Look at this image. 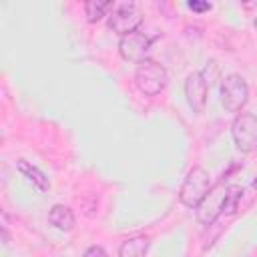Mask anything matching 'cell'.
<instances>
[{
    "mask_svg": "<svg viewBox=\"0 0 257 257\" xmlns=\"http://www.w3.org/2000/svg\"><path fill=\"white\" fill-rule=\"evenodd\" d=\"M135 84L145 96H157L159 92H163L167 88L169 72L161 62L147 58V60L139 62L135 68Z\"/></svg>",
    "mask_w": 257,
    "mask_h": 257,
    "instance_id": "obj_1",
    "label": "cell"
},
{
    "mask_svg": "<svg viewBox=\"0 0 257 257\" xmlns=\"http://www.w3.org/2000/svg\"><path fill=\"white\" fill-rule=\"evenodd\" d=\"M209 191H211V177H209V173L203 167H193L187 173V177H185V181H183V185L179 189V201L185 207L195 209V207L201 205V201L207 197Z\"/></svg>",
    "mask_w": 257,
    "mask_h": 257,
    "instance_id": "obj_2",
    "label": "cell"
},
{
    "mask_svg": "<svg viewBox=\"0 0 257 257\" xmlns=\"http://www.w3.org/2000/svg\"><path fill=\"white\" fill-rule=\"evenodd\" d=\"M231 135L237 151L241 153L257 151V116L251 112H241L231 124Z\"/></svg>",
    "mask_w": 257,
    "mask_h": 257,
    "instance_id": "obj_3",
    "label": "cell"
},
{
    "mask_svg": "<svg viewBox=\"0 0 257 257\" xmlns=\"http://www.w3.org/2000/svg\"><path fill=\"white\" fill-rule=\"evenodd\" d=\"M143 22V16L139 12V8L133 2H124V4H114L110 14H108V28L120 36L133 34L137 32L139 24Z\"/></svg>",
    "mask_w": 257,
    "mask_h": 257,
    "instance_id": "obj_4",
    "label": "cell"
},
{
    "mask_svg": "<svg viewBox=\"0 0 257 257\" xmlns=\"http://www.w3.org/2000/svg\"><path fill=\"white\" fill-rule=\"evenodd\" d=\"M249 100V86L243 76L227 74L221 82V102L227 110L239 112Z\"/></svg>",
    "mask_w": 257,
    "mask_h": 257,
    "instance_id": "obj_5",
    "label": "cell"
},
{
    "mask_svg": "<svg viewBox=\"0 0 257 257\" xmlns=\"http://www.w3.org/2000/svg\"><path fill=\"white\" fill-rule=\"evenodd\" d=\"M227 185L223 181H219L215 187H211V191L207 193V197L201 201V205L197 207V219L201 225H213L217 221V217L221 213H225V201H227Z\"/></svg>",
    "mask_w": 257,
    "mask_h": 257,
    "instance_id": "obj_6",
    "label": "cell"
},
{
    "mask_svg": "<svg viewBox=\"0 0 257 257\" xmlns=\"http://www.w3.org/2000/svg\"><path fill=\"white\" fill-rule=\"evenodd\" d=\"M151 42L153 38L147 36L145 32H133V34H126L120 38L118 42V52L124 60H131V62H143L147 60V54L151 50Z\"/></svg>",
    "mask_w": 257,
    "mask_h": 257,
    "instance_id": "obj_7",
    "label": "cell"
},
{
    "mask_svg": "<svg viewBox=\"0 0 257 257\" xmlns=\"http://www.w3.org/2000/svg\"><path fill=\"white\" fill-rule=\"evenodd\" d=\"M207 90L209 84L203 78L201 72H191L185 80V96L189 106L193 108V112H203L207 106Z\"/></svg>",
    "mask_w": 257,
    "mask_h": 257,
    "instance_id": "obj_8",
    "label": "cell"
},
{
    "mask_svg": "<svg viewBox=\"0 0 257 257\" xmlns=\"http://www.w3.org/2000/svg\"><path fill=\"white\" fill-rule=\"evenodd\" d=\"M149 237L145 235H135V237H128L120 243L118 247V257H145L147 251H149Z\"/></svg>",
    "mask_w": 257,
    "mask_h": 257,
    "instance_id": "obj_9",
    "label": "cell"
},
{
    "mask_svg": "<svg viewBox=\"0 0 257 257\" xmlns=\"http://www.w3.org/2000/svg\"><path fill=\"white\" fill-rule=\"evenodd\" d=\"M16 169L38 189V191H48L50 189V183H48V177L38 169V167H34V165H30L28 161H24V159H18L16 161Z\"/></svg>",
    "mask_w": 257,
    "mask_h": 257,
    "instance_id": "obj_10",
    "label": "cell"
},
{
    "mask_svg": "<svg viewBox=\"0 0 257 257\" xmlns=\"http://www.w3.org/2000/svg\"><path fill=\"white\" fill-rule=\"evenodd\" d=\"M48 223L60 231H70L74 227V213L66 205H54L48 211Z\"/></svg>",
    "mask_w": 257,
    "mask_h": 257,
    "instance_id": "obj_11",
    "label": "cell"
},
{
    "mask_svg": "<svg viewBox=\"0 0 257 257\" xmlns=\"http://www.w3.org/2000/svg\"><path fill=\"white\" fill-rule=\"evenodd\" d=\"M114 2L110 0H90L84 4V14L88 22H98L102 16H106V10H112Z\"/></svg>",
    "mask_w": 257,
    "mask_h": 257,
    "instance_id": "obj_12",
    "label": "cell"
},
{
    "mask_svg": "<svg viewBox=\"0 0 257 257\" xmlns=\"http://www.w3.org/2000/svg\"><path fill=\"white\" fill-rule=\"evenodd\" d=\"M187 6H189L193 12H199V14H201V12H209V10H211V4H209V2H201V0H189V2H187Z\"/></svg>",
    "mask_w": 257,
    "mask_h": 257,
    "instance_id": "obj_13",
    "label": "cell"
},
{
    "mask_svg": "<svg viewBox=\"0 0 257 257\" xmlns=\"http://www.w3.org/2000/svg\"><path fill=\"white\" fill-rule=\"evenodd\" d=\"M82 257H106V251L100 247V245H90Z\"/></svg>",
    "mask_w": 257,
    "mask_h": 257,
    "instance_id": "obj_14",
    "label": "cell"
},
{
    "mask_svg": "<svg viewBox=\"0 0 257 257\" xmlns=\"http://www.w3.org/2000/svg\"><path fill=\"white\" fill-rule=\"evenodd\" d=\"M251 187H253V189H257V177L253 179V183H251Z\"/></svg>",
    "mask_w": 257,
    "mask_h": 257,
    "instance_id": "obj_15",
    "label": "cell"
}]
</instances>
